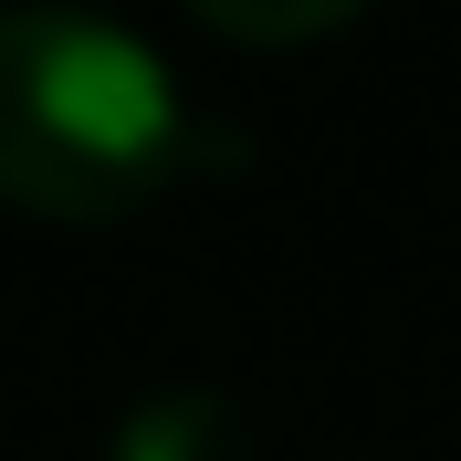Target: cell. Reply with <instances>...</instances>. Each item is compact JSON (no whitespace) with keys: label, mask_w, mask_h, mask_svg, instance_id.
Wrapping results in <instances>:
<instances>
[{"label":"cell","mask_w":461,"mask_h":461,"mask_svg":"<svg viewBox=\"0 0 461 461\" xmlns=\"http://www.w3.org/2000/svg\"><path fill=\"white\" fill-rule=\"evenodd\" d=\"M200 158L189 95L126 22L85 0L0 11V200L63 230L137 221Z\"/></svg>","instance_id":"1"},{"label":"cell","mask_w":461,"mask_h":461,"mask_svg":"<svg viewBox=\"0 0 461 461\" xmlns=\"http://www.w3.org/2000/svg\"><path fill=\"white\" fill-rule=\"evenodd\" d=\"M105 461H252V451H241L230 399H210V388H168V399H147L137 420L115 430Z\"/></svg>","instance_id":"2"},{"label":"cell","mask_w":461,"mask_h":461,"mask_svg":"<svg viewBox=\"0 0 461 461\" xmlns=\"http://www.w3.org/2000/svg\"><path fill=\"white\" fill-rule=\"evenodd\" d=\"M221 42H252V53H284V42H325V32H346L367 0H189Z\"/></svg>","instance_id":"3"}]
</instances>
